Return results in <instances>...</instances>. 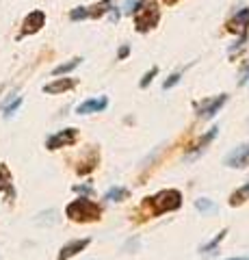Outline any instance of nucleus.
Listing matches in <instances>:
<instances>
[{
  "mask_svg": "<svg viewBox=\"0 0 249 260\" xmlns=\"http://www.w3.org/2000/svg\"><path fill=\"white\" fill-rule=\"evenodd\" d=\"M78 141V130L76 128H65V130H59V133L50 135L46 139V148L54 152V150H61V148H69Z\"/></svg>",
  "mask_w": 249,
  "mask_h": 260,
  "instance_id": "6",
  "label": "nucleus"
},
{
  "mask_svg": "<svg viewBox=\"0 0 249 260\" xmlns=\"http://www.w3.org/2000/svg\"><path fill=\"white\" fill-rule=\"evenodd\" d=\"M69 20L72 22H83V20H89V13H87V7H76V9L69 11Z\"/></svg>",
  "mask_w": 249,
  "mask_h": 260,
  "instance_id": "21",
  "label": "nucleus"
},
{
  "mask_svg": "<svg viewBox=\"0 0 249 260\" xmlns=\"http://www.w3.org/2000/svg\"><path fill=\"white\" fill-rule=\"evenodd\" d=\"M156 76H158V68L154 65V68H152L150 72H146V74H143V78L139 80V87H141V89H148V87L152 85V80H154Z\"/></svg>",
  "mask_w": 249,
  "mask_h": 260,
  "instance_id": "22",
  "label": "nucleus"
},
{
  "mask_svg": "<svg viewBox=\"0 0 249 260\" xmlns=\"http://www.w3.org/2000/svg\"><path fill=\"white\" fill-rule=\"evenodd\" d=\"M247 200H249V180L243 186H238L236 191H232V195H230V206H243Z\"/></svg>",
  "mask_w": 249,
  "mask_h": 260,
  "instance_id": "15",
  "label": "nucleus"
},
{
  "mask_svg": "<svg viewBox=\"0 0 249 260\" xmlns=\"http://www.w3.org/2000/svg\"><path fill=\"white\" fill-rule=\"evenodd\" d=\"M130 198V191L126 189V186H111V189L104 193V200L106 202H124Z\"/></svg>",
  "mask_w": 249,
  "mask_h": 260,
  "instance_id": "17",
  "label": "nucleus"
},
{
  "mask_svg": "<svg viewBox=\"0 0 249 260\" xmlns=\"http://www.w3.org/2000/svg\"><path fill=\"white\" fill-rule=\"evenodd\" d=\"M132 15H134V28H136V32H141V35L154 30L160 22V9L154 0H146L143 5H139L132 11Z\"/></svg>",
  "mask_w": 249,
  "mask_h": 260,
  "instance_id": "3",
  "label": "nucleus"
},
{
  "mask_svg": "<svg viewBox=\"0 0 249 260\" xmlns=\"http://www.w3.org/2000/svg\"><path fill=\"white\" fill-rule=\"evenodd\" d=\"M226 234H228V228H223V230H221L219 234H217V237H215L212 241H208L206 245H202V247H199V254H208V256H210V254H215V251L219 249L221 241L226 239Z\"/></svg>",
  "mask_w": 249,
  "mask_h": 260,
  "instance_id": "18",
  "label": "nucleus"
},
{
  "mask_svg": "<svg viewBox=\"0 0 249 260\" xmlns=\"http://www.w3.org/2000/svg\"><path fill=\"white\" fill-rule=\"evenodd\" d=\"M180 78H182V72H173V74L163 83V89H165V91H169V89H173L175 85L180 83Z\"/></svg>",
  "mask_w": 249,
  "mask_h": 260,
  "instance_id": "25",
  "label": "nucleus"
},
{
  "mask_svg": "<svg viewBox=\"0 0 249 260\" xmlns=\"http://www.w3.org/2000/svg\"><path fill=\"white\" fill-rule=\"evenodd\" d=\"M98 162H100V152L98 150H89L87 152V156L78 162V167H76V172L80 174V176H87V174H91L95 167H98Z\"/></svg>",
  "mask_w": 249,
  "mask_h": 260,
  "instance_id": "12",
  "label": "nucleus"
},
{
  "mask_svg": "<svg viewBox=\"0 0 249 260\" xmlns=\"http://www.w3.org/2000/svg\"><path fill=\"white\" fill-rule=\"evenodd\" d=\"M247 80H249V61L245 63L243 72H240V85H247Z\"/></svg>",
  "mask_w": 249,
  "mask_h": 260,
  "instance_id": "28",
  "label": "nucleus"
},
{
  "mask_svg": "<svg viewBox=\"0 0 249 260\" xmlns=\"http://www.w3.org/2000/svg\"><path fill=\"white\" fill-rule=\"evenodd\" d=\"M106 107H109V98H106V95L89 98V100H85L83 104H78L76 113H78V115H91V113H102V111H106Z\"/></svg>",
  "mask_w": 249,
  "mask_h": 260,
  "instance_id": "9",
  "label": "nucleus"
},
{
  "mask_svg": "<svg viewBox=\"0 0 249 260\" xmlns=\"http://www.w3.org/2000/svg\"><path fill=\"white\" fill-rule=\"evenodd\" d=\"M22 102H24V100H22V98H20V95H18V98H13V102H9V104H7V107L3 109V111H5V113H3V115H5V117H11V115H13V113H15V111H18L20 107H22Z\"/></svg>",
  "mask_w": 249,
  "mask_h": 260,
  "instance_id": "24",
  "label": "nucleus"
},
{
  "mask_svg": "<svg viewBox=\"0 0 249 260\" xmlns=\"http://www.w3.org/2000/svg\"><path fill=\"white\" fill-rule=\"evenodd\" d=\"M111 9H113V0H100L91 7H87V13H89V20H100L104 18Z\"/></svg>",
  "mask_w": 249,
  "mask_h": 260,
  "instance_id": "14",
  "label": "nucleus"
},
{
  "mask_svg": "<svg viewBox=\"0 0 249 260\" xmlns=\"http://www.w3.org/2000/svg\"><path fill=\"white\" fill-rule=\"evenodd\" d=\"M226 28L230 32H236V35H245L247 28H249V9H240L236 11V15L232 20H228Z\"/></svg>",
  "mask_w": 249,
  "mask_h": 260,
  "instance_id": "11",
  "label": "nucleus"
},
{
  "mask_svg": "<svg viewBox=\"0 0 249 260\" xmlns=\"http://www.w3.org/2000/svg\"><path fill=\"white\" fill-rule=\"evenodd\" d=\"M128 56H130V46L124 44V46L117 50V61H124V59H128Z\"/></svg>",
  "mask_w": 249,
  "mask_h": 260,
  "instance_id": "27",
  "label": "nucleus"
},
{
  "mask_svg": "<svg viewBox=\"0 0 249 260\" xmlns=\"http://www.w3.org/2000/svg\"><path fill=\"white\" fill-rule=\"evenodd\" d=\"M65 217L72 219L76 223H91V221H100L102 219V206L98 202L89 200L87 195H80L78 200L69 202L65 206Z\"/></svg>",
  "mask_w": 249,
  "mask_h": 260,
  "instance_id": "2",
  "label": "nucleus"
},
{
  "mask_svg": "<svg viewBox=\"0 0 249 260\" xmlns=\"http://www.w3.org/2000/svg\"><path fill=\"white\" fill-rule=\"evenodd\" d=\"M80 63H83V56H74V59H69V61H65V63L57 65V68L52 70V76H63V74H69V72H74Z\"/></svg>",
  "mask_w": 249,
  "mask_h": 260,
  "instance_id": "16",
  "label": "nucleus"
},
{
  "mask_svg": "<svg viewBox=\"0 0 249 260\" xmlns=\"http://www.w3.org/2000/svg\"><path fill=\"white\" fill-rule=\"evenodd\" d=\"M72 189H74V193H80V195H91L93 193V189L89 184H74Z\"/></svg>",
  "mask_w": 249,
  "mask_h": 260,
  "instance_id": "26",
  "label": "nucleus"
},
{
  "mask_svg": "<svg viewBox=\"0 0 249 260\" xmlns=\"http://www.w3.org/2000/svg\"><path fill=\"white\" fill-rule=\"evenodd\" d=\"M217 135H219V126H212V128L208 130V133L202 137V139H199V141H197V143L191 148L189 158H195V156H199V154H202V152L208 148V145H210V143L215 141V137H217Z\"/></svg>",
  "mask_w": 249,
  "mask_h": 260,
  "instance_id": "13",
  "label": "nucleus"
},
{
  "mask_svg": "<svg viewBox=\"0 0 249 260\" xmlns=\"http://www.w3.org/2000/svg\"><path fill=\"white\" fill-rule=\"evenodd\" d=\"M247 39H249V35H247V32H245V35H238V39H236V44L228 48V54H230V56H234V54H238L240 50H243V46L247 44Z\"/></svg>",
  "mask_w": 249,
  "mask_h": 260,
  "instance_id": "23",
  "label": "nucleus"
},
{
  "mask_svg": "<svg viewBox=\"0 0 249 260\" xmlns=\"http://www.w3.org/2000/svg\"><path fill=\"white\" fill-rule=\"evenodd\" d=\"M0 191H7L9 200L15 198V191L11 186V174H9V169H7L5 165H0Z\"/></svg>",
  "mask_w": 249,
  "mask_h": 260,
  "instance_id": "19",
  "label": "nucleus"
},
{
  "mask_svg": "<svg viewBox=\"0 0 249 260\" xmlns=\"http://www.w3.org/2000/svg\"><path fill=\"white\" fill-rule=\"evenodd\" d=\"M46 26V13L42 9H35L30 11L26 18L22 20V28L18 32V39H24V37H30V35H37L39 30Z\"/></svg>",
  "mask_w": 249,
  "mask_h": 260,
  "instance_id": "5",
  "label": "nucleus"
},
{
  "mask_svg": "<svg viewBox=\"0 0 249 260\" xmlns=\"http://www.w3.org/2000/svg\"><path fill=\"white\" fill-rule=\"evenodd\" d=\"M195 208H197L202 215H206V213H212V210H217L215 202H212V200H208V198H199V200H195Z\"/></svg>",
  "mask_w": 249,
  "mask_h": 260,
  "instance_id": "20",
  "label": "nucleus"
},
{
  "mask_svg": "<svg viewBox=\"0 0 249 260\" xmlns=\"http://www.w3.org/2000/svg\"><path fill=\"white\" fill-rule=\"evenodd\" d=\"M180 206H182V193L178 189H163L154 195L143 198L139 210H146L148 217H160L165 213H173Z\"/></svg>",
  "mask_w": 249,
  "mask_h": 260,
  "instance_id": "1",
  "label": "nucleus"
},
{
  "mask_svg": "<svg viewBox=\"0 0 249 260\" xmlns=\"http://www.w3.org/2000/svg\"><path fill=\"white\" fill-rule=\"evenodd\" d=\"M78 78H54L52 83L44 85V93L48 95H59V93H67L72 89H76Z\"/></svg>",
  "mask_w": 249,
  "mask_h": 260,
  "instance_id": "8",
  "label": "nucleus"
},
{
  "mask_svg": "<svg viewBox=\"0 0 249 260\" xmlns=\"http://www.w3.org/2000/svg\"><path fill=\"white\" fill-rule=\"evenodd\" d=\"M223 165L230 169H245L249 167V141L234 148L226 158H223Z\"/></svg>",
  "mask_w": 249,
  "mask_h": 260,
  "instance_id": "7",
  "label": "nucleus"
},
{
  "mask_svg": "<svg viewBox=\"0 0 249 260\" xmlns=\"http://www.w3.org/2000/svg\"><path fill=\"white\" fill-rule=\"evenodd\" d=\"M228 102V93H219L215 98H206L202 102H195V111H197V117L202 119H212L217 113L223 109V104Z\"/></svg>",
  "mask_w": 249,
  "mask_h": 260,
  "instance_id": "4",
  "label": "nucleus"
},
{
  "mask_svg": "<svg viewBox=\"0 0 249 260\" xmlns=\"http://www.w3.org/2000/svg\"><path fill=\"white\" fill-rule=\"evenodd\" d=\"M89 243H91V239H76V241L65 243V245L61 247L57 260H69V258H74L76 254H80V251H85L87 247H89Z\"/></svg>",
  "mask_w": 249,
  "mask_h": 260,
  "instance_id": "10",
  "label": "nucleus"
},
{
  "mask_svg": "<svg viewBox=\"0 0 249 260\" xmlns=\"http://www.w3.org/2000/svg\"><path fill=\"white\" fill-rule=\"evenodd\" d=\"M228 260H249V258H245V256H238V258H228Z\"/></svg>",
  "mask_w": 249,
  "mask_h": 260,
  "instance_id": "30",
  "label": "nucleus"
},
{
  "mask_svg": "<svg viewBox=\"0 0 249 260\" xmlns=\"http://www.w3.org/2000/svg\"><path fill=\"white\" fill-rule=\"evenodd\" d=\"M163 3H165V5H167V7H173V5H175V3H180V0H163Z\"/></svg>",
  "mask_w": 249,
  "mask_h": 260,
  "instance_id": "29",
  "label": "nucleus"
}]
</instances>
